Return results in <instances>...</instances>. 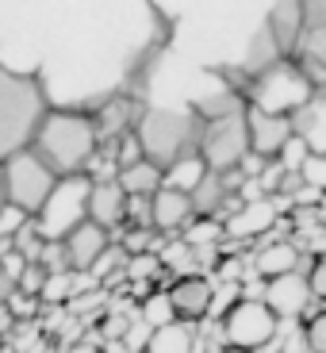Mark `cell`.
I'll use <instances>...</instances> for the list:
<instances>
[{
  "mask_svg": "<svg viewBox=\"0 0 326 353\" xmlns=\"http://www.w3.org/2000/svg\"><path fill=\"white\" fill-rule=\"evenodd\" d=\"M46 115L50 108L39 81L0 65V165L35 146Z\"/></svg>",
  "mask_w": 326,
  "mask_h": 353,
  "instance_id": "6da1fadb",
  "label": "cell"
},
{
  "mask_svg": "<svg viewBox=\"0 0 326 353\" xmlns=\"http://www.w3.org/2000/svg\"><path fill=\"white\" fill-rule=\"evenodd\" d=\"M196 112L203 115L200 131V158L207 161L212 173H230V169L246 165L249 158V104H242L238 97H215L200 100Z\"/></svg>",
  "mask_w": 326,
  "mask_h": 353,
  "instance_id": "7a4b0ae2",
  "label": "cell"
},
{
  "mask_svg": "<svg viewBox=\"0 0 326 353\" xmlns=\"http://www.w3.org/2000/svg\"><path fill=\"white\" fill-rule=\"evenodd\" d=\"M31 150L58 173V181L65 176H85V169L92 165L100 150V134L92 115L81 112H50L39 127V139Z\"/></svg>",
  "mask_w": 326,
  "mask_h": 353,
  "instance_id": "3957f363",
  "label": "cell"
},
{
  "mask_svg": "<svg viewBox=\"0 0 326 353\" xmlns=\"http://www.w3.org/2000/svg\"><path fill=\"white\" fill-rule=\"evenodd\" d=\"M200 131L203 123L192 112H173V108H150L142 112L134 139L142 146V158L158 169H173L176 161L200 154Z\"/></svg>",
  "mask_w": 326,
  "mask_h": 353,
  "instance_id": "277c9868",
  "label": "cell"
},
{
  "mask_svg": "<svg viewBox=\"0 0 326 353\" xmlns=\"http://www.w3.org/2000/svg\"><path fill=\"white\" fill-rule=\"evenodd\" d=\"M315 81L307 77V70H303L296 58H281L276 65H269L265 73H257L254 81H249V108H257V112L265 115H284V119H296V115L303 112V108L315 100Z\"/></svg>",
  "mask_w": 326,
  "mask_h": 353,
  "instance_id": "5b68a950",
  "label": "cell"
},
{
  "mask_svg": "<svg viewBox=\"0 0 326 353\" xmlns=\"http://www.w3.org/2000/svg\"><path fill=\"white\" fill-rule=\"evenodd\" d=\"M92 185L88 176H65L58 181L54 196L46 200V208L35 215V230L43 242H65L77 227L88 223V196H92Z\"/></svg>",
  "mask_w": 326,
  "mask_h": 353,
  "instance_id": "8992f818",
  "label": "cell"
},
{
  "mask_svg": "<svg viewBox=\"0 0 326 353\" xmlns=\"http://www.w3.org/2000/svg\"><path fill=\"white\" fill-rule=\"evenodd\" d=\"M4 188H8L12 208H19L23 215L35 219L46 208V200L54 196V188H58V173L35 150H23L12 161H4Z\"/></svg>",
  "mask_w": 326,
  "mask_h": 353,
  "instance_id": "52a82bcc",
  "label": "cell"
},
{
  "mask_svg": "<svg viewBox=\"0 0 326 353\" xmlns=\"http://www.w3.org/2000/svg\"><path fill=\"white\" fill-rule=\"evenodd\" d=\"M276 323L281 319L269 311L265 300H238L223 315V338H227L230 350L257 353L261 345H269L276 338Z\"/></svg>",
  "mask_w": 326,
  "mask_h": 353,
  "instance_id": "ba28073f",
  "label": "cell"
},
{
  "mask_svg": "<svg viewBox=\"0 0 326 353\" xmlns=\"http://www.w3.org/2000/svg\"><path fill=\"white\" fill-rule=\"evenodd\" d=\"M246 123H249V154L254 158H281L296 139V119H284V115H265L257 108H249Z\"/></svg>",
  "mask_w": 326,
  "mask_h": 353,
  "instance_id": "9c48e42d",
  "label": "cell"
},
{
  "mask_svg": "<svg viewBox=\"0 0 326 353\" xmlns=\"http://www.w3.org/2000/svg\"><path fill=\"white\" fill-rule=\"evenodd\" d=\"M307 12V31L300 43V65L315 88H326V4H303Z\"/></svg>",
  "mask_w": 326,
  "mask_h": 353,
  "instance_id": "30bf717a",
  "label": "cell"
},
{
  "mask_svg": "<svg viewBox=\"0 0 326 353\" xmlns=\"http://www.w3.org/2000/svg\"><path fill=\"white\" fill-rule=\"evenodd\" d=\"M169 300H173V311H176V323H188L192 327L196 319H203L212 311V300H215V288L207 276L200 273H185L176 276L173 288H169Z\"/></svg>",
  "mask_w": 326,
  "mask_h": 353,
  "instance_id": "8fae6325",
  "label": "cell"
},
{
  "mask_svg": "<svg viewBox=\"0 0 326 353\" xmlns=\"http://www.w3.org/2000/svg\"><path fill=\"white\" fill-rule=\"evenodd\" d=\"M127 215H131V196L123 192L119 181H96L92 185V196H88V223L96 227H123Z\"/></svg>",
  "mask_w": 326,
  "mask_h": 353,
  "instance_id": "7c38bea8",
  "label": "cell"
},
{
  "mask_svg": "<svg viewBox=\"0 0 326 353\" xmlns=\"http://www.w3.org/2000/svg\"><path fill=\"white\" fill-rule=\"evenodd\" d=\"M311 296H315V292H311V281L300 276V273H288V276H281V281L265 284V303H269V311H273L276 319L303 315L307 303H311Z\"/></svg>",
  "mask_w": 326,
  "mask_h": 353,
  "instance_id": "4fadbf2b",
  "label": "cell"
},
{
  "mask_svg": "<svg viewBox=\"0 0 326 353\" xmlns=\"http://www.w3.org/2000/svg\"><path fill=\"white\" fill-rule=\"evenodd\" d=\"M65 246V257H70V269L73 273H92L96 261L108 254V230L96 227V223H85L62 242Z\"/></svg>",
  "mask_w": 326,
  "mask_h": 353,
  "instance_id": "5bb4252c",
  "label": "cell"
},
{
  "mask_svg": "<svg viewBox=\"0 0 326 353\" xmlns=\"http://www.w3.org/2000/svg\"><path fill=\"white\" fill-rule=\"evenodd\" d=\"M265 27H269L276 50L284 58H292L303 43V31H307V12H303V4H276L269 12V19H265Z\"/></svg>",
  "mask_w": 326,
  "mask_h": 353,
  "instance_id": "9a60e30c",
  "label": "cell"
},
{
  "mask_svg": "<svg viewBox=\"0 0 326 353\" xmlns=\"http://www.w3.org/2000/svg\"><path fill=\"white\" fill-rule=\"evenodd\" d=\"M192 215H196L192 196L176 192V188H161V192L150 200V227H154V230H165V234H173V230H181L188 219H192Z\"/></svg>",
  "mask_w": 326,
  "mask_h": 353,
  "instance_id": "2e32d148",
  "label": "cell"
},
{
  "mask_svg": "<svg viewBox=\"0 0 326 353\" xmlns=\"http://www.w3.org/2000/svg\"><path fill=\"white\" fill-rule=\"evenodd\" d=\"M276 223V203L273 200H246L238 212L227 219V234L230 239H257Z\"/></svg>",
  "mask_w": 326,
  "mask_h": 353,
  "instance_id": "e0dca14e",
  "label": "cell"
},
{
  "mask_svg": "<svg viewBox=\"0 0 326 353\" xmlns=\"http://www.w3.org/2000/svg\"><path fill=\"white\" fill-rule=\"evenodd\" d=\"M142 115L134 112L131 100H108L96 115H92V123H96V134L100 142H115V139H127V131L139 127Z\"/></svg>",
  "mask_w": 326,
  "mask_h": 353,
  "instance_id": "ac0fdd59",
  "label": "cell"
},
{
  "mask_svg": "<svg viewBox=\"0 0 326 353\" xmlns=\"http://www.w3.org/2000/svg\"><path fill=\"white\" fill-rule=\"evenodd\" d=\"M296 139H303L311 154H326V88H318L315 100L296 115Z\"/></svg>",
  "mask_w": 326,
  "mask_h": 353,
  "instance_id": "d6986e66",
  "label": "cell"
},
{
  "mask_svg": "<svg viewBox=\"0 0 326 353\" xmlns=\"http://www.w3.org/2000/svg\"><path fill=\"white\" fill-rule=\"evenodd\" d=\"M119 185H123V192L131 196V200H142V196H158L161 188H165V169H158L154 161H134V165L119 169V176H115Z\"/></svg>",
  "mask_w": 326,
  "mask_h": 353,
  "instance_id": "ffe728a7",
  "label": "cell"
},
{
  "mask_svg": "<svg viewBox=\"0 0 326 353\" xmlns=\"http://www.w3.org/2000/svg\"><path fill=\"white\" fill-rule=\"evenodd\" d=\"M296 265H300V250L292 242H273V246H265L257 254V273L265 281H281V276L296 273Z\"/></svg>",
  "mask_w": 326,
  "mask_h": 353,
  "instance_id": "44dd1931",
  "label": "cell"
},
{
  "mask_svg": "<svg viewBox=\"0 0 326 353\" xmlns=\"http://www.w3.org/2000/svg\"><path fill=\"white\" fill-rule=\"evenodd\" d=\"M196 350V334L188 323H169V327L154 330L146 338V353H192Z\"/></svg>",
  "mask_w": 326,
  "mask_h": 353,
  "instance_id": "7402d4cb",
  "label": "cell"
},
{
  "mask_svg": "<svg viewBox=\"0 0 326 353\" xmlns=\"http://www.w3.org/2000/svg\"><path fill=\"white\" fill-rule=\"evenodd\" d=\"M207 161L200 158V154H192V158H185V161H176L173 169H165V188H176V192H185V196H192L196 188L207 181Z\"/></svg>",
  "mask_w": 326,
  "mask_h": 353,
  "instance_id": "603a6c76",
  "label": "cell"
},
{
  "mask_svg": "<svg viewBox=\"0 0 326 353\" xmlns=\"http://www.w3.org/2000/svg\"><path fill=\"white\" fill-rule=\"evenodd\" d=\"M223 196H227V181H223L219 173H207V181H203V185L192 192L196 215H200V219H212V212L223 203Z\"/></svg>",
  "mask_w": 326,
  "mask_h": 353,
  "instance_id": "cb8c5ba5",
  "label": "cell"
},
{
  "mask_svg": "<svg viewBox=\"0 0 326 353\" xmlns=\"http://www.w3.org/2000/svg\"><path fill=\"white\" fill-rule=\"evenodd\" d=\"M142 319H146L154 330H161V327H169V323H176V311H173L169 292H150V296L142 300Z\"/></svg>",
  "mask_w": 326,
  "mask_h": 353,
  "instance_id": "d4e9b609",
  "label": "cell"
},
{
  "mask_svg": "<svg viewBox=\"0 0 326 353\" xmlns=\"http://www.w3.org/2000/svg\"><path fill=\"white\" fill-rule=\"evenodd\" d=\"M73 292H81V273H50L39 300L43 303H65Z\"/></svg>",
  "mask_w": 326,
  "mask_h": 353,
  "instance_id": "484cf974",
  "label": "cell"
},
{
  "mask_svg": "<svg viewBox=\"0 0 326 353\" xmlns=\"http://www.w3.org/2000/svg\"><path fill=\"white\" fill-rule=\"evenodd\" d=\"M300 176L307 188L326 196V154H307V161L300 165Z\"/></svg>",
  "mask_w": 326,
  "mask_h": 353,
  "instance_id": "4316f807",
  "label": "cell"
},
{
  "mask_svg": "<svg viewBox=\"0 0 326 353\" xmlns=\"http://www.w3.org/2000/svg\"><path fill=\"white\" fill-rule=\"evenodd\" d=\"M27 223H31V215H23L19 208H12V203H8V208L0 212V242H4V246H12V239H16Z\"/></svg>",
  "mask_w": 326,
  "mask_h": 353,
  "instance_id": "83f0119b",
  "label": "cell"
},
{
  "mask_svg": "<svg viewBox=\"0 0 326 353\" xmlns=\"http://www.w3.org/2000/svg\"><path fill=\"white\" fill-rule=\"evenodd\" d=\"M46 276H50V273H46L43 265H27L23 276H19V292H23V296H43Z\"/></svg>",
  "mask_w": 326,
  "mask_h": 353,
  "instance_id": "f1b7e54d",
  "label": "cell"
},
{
  "mask_svg": "<svg viewBox=\"0 0 326 353\" xmlns=\"http://www.w3.org/2000/svg\"><path fill=\"white\" fill-rule=\"evenodd\" d=\"M161 265H165V261H158V257H154V254L131 257V261H127V276H131V281H146V276L161 273Z\"/></svg>",
  "mask_w": 326,
  "mask_h": 353,
  "instance_id": "f546056e",
  "label": "cell"
},
{
  "mask_svg": "<svg viewBox=\"0 0 326 353\" xmlns=\"http://www.w3.org/2000/svg\"><path fill=\"white\" fill-rule=\"evenodd\" d=\"M307 350H315V353H326V311H318V315H311L307 319Z\"/></svg>",
  "mask_w": 326,
  "mask_h": 353,
  "instance_id": "4dcf8cb0",
  "label": "cell"
},
{
  "mask_svg": "<svg viewBox=\"0 0 326 353\" xmlns=\"http://www.w3.org/2000/svg\"><path fill=\"white\" fill-rule=\"evenodd\" d=\"M223 230L227 227H219L215 219H200L196 223V230H188V246H203V242H215V239H223Z\"/></svg>",
  "mask_w": 326,
  "mask_h": 353,
  "instance_id": "1f68e13d",
  "label": "cell"
},
{
  "mask_svg": "<svg viewBox=\"0 0 326 353\" xmlns=\"http://www.w3.org/2000/svg\"><path fill=\"white\" fill-rule=\"evenodd\" d=\"M39 303H43L39 296H23V292H16V296L8 300V311L16 319H35L39 315Z\"/></svg>",
  "mask_w": 326,
  "mask_h": 353,
  "instance_id": "d6a6232c",
  "label": "cell"
},
{
  "mask_svg": "<svg viewBox=\"0 0 326 353\" xmlns=\"http://www.w3.org/2000/svg\"><path fill=\"white\" fill-rule=\"evenodd\" d=\"M307 281H311V292H315L318 300H326V254L318 257L315 265H311V273H307Z\"/></svg>",
  "mask_w": 326,
  "mask_h": 353,
  "instance_id": "836d02e7",
  "label": "cell"
},
{
  "mask_svg": "<svg viewBox=\"0 0 326 353\" xmlns=\"http://www.w3.org/2000/svg\"><path fill=\"white\" fill-rule=\"evenodd\" d=\"M0 265H4V269H8V276H12V281H16L19 284V276H23V269H27V261H23V257H19L16 254V250H4V254H0Z\"/></svg>",
  "mask_w": 326,
  "mask_h": 353,
  "instance_id": "e575fe53",
  "label": "cell"
},
{
  "mask_svg": "<svg viewBox=\"0 0 326 353\" xmlns=\"http://www.w3.org/2000/svg\"><path fill=\"white\" fill-rule=\"evenodd\" d=\"M16 292H19V284L12 281V276H8V269L0 265V307H4V303H8L12 296H16Z\"/></svg>",
  "mask_w": 326,
  "mask_h": 353,
  "instance_id": "d590c367",
  "label": "cell"
},
{
  "mask_svg": "<svg viewBox=\"0 0 326 353\" xmlns=\"http://www.w3.org/2000/svg\"><path fill=\"white\" fill-rule=\"evenodd\" d=\"M12 327H16V315H12V311H8V303H4V307H0V338L8 334Z\"/></svg>",
  "mask_w": 326,
  "mask_h": 353,
  "instance_id": "8d00e7d4",
  "label": "cell"
},
{
  "mask_svg": "<svg viewBox=\"0 0 326 353\" xmlns=\"http://www.w3.org/2000/svg\"><path fill=\"white\" fill-rule=\"evenodd\" d=\"M65 353H100V345H92V342H77V345H70Z\"/></svg>",
  "mask_w": 326,
  "mask_h": 353,
  "instance_id": "74e56055",
  "label": "cell"
},
{
  "mask_svg": "<svg viewBox=\"0 0 326 353\" xmlns=\"http://www.w3.org/2000/svg\"><path fill=\"white\" fill-rule=\"evenodd\" d=\"M8 208V188H4V165H0V212Z\"/></svg>",
  "mask_w": 326,
  "mask_h": 353,
  "instance_id": "f35d334b",
  "label": "cell"
},
{
  "mask_svg": "<svg viewBox=\"0 0 326 353\" xmlns=\"http://www.w3.org/2000/svg\"><path fill=\"white\" fill-rule=\"evenodd\" d=\"M318 212H323V219H326V196H323V208H318Z\"/></svg>",
  "mask_w": 326,
  "mask_h": 353,
  "instance_id": "ab89813d",
  "label": "cell"
},
{
  "mask_svg": "<svg viewBox=\"0 0 326 353\" xmlns=\"http://www.w3.org/2000/svg\"><path fill=\"white\" fill-rule=\"evenodd\" d=\"M219 353H246V350H219Z\"/></svg>",
  "mask_w": 326,
  "mask_h": 353,
  "instance_id": "60d3db41",
  "label": "cell"
},
{
  "mask_svg": "<svg viewBox=\"0 0 326 353\" xmlns=\"http://www.w3.org/2000/svg\"><path fill=\"white\" fill-rule=\"evenodd\" d=\"M4 250H8V246H4V242H0V254H4Z\"/></svg>",
  "mask_w": 326,
  "mask_h": 353,
  "instance_id": "b9f144b4",
  "label": "cell"
},
{
  "mask_svg": "<svg viewBox=\"0 0 326 353\" xmlns=\"http://www.w3.org/2000/svg\"><path fill=\"white\" fill-rule=\"evenodd\" d=\"M300 353H315V350H300Z\"/></svg>",
  "mask_w": 326,
  "mask_h": 353,
  "instance_id": "7bdbcfd3",
  "label": "cell"
}]
</instances>
